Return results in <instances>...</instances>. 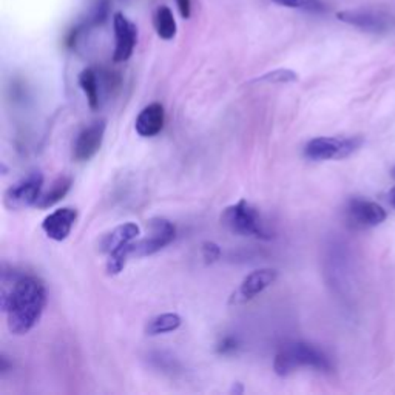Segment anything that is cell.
I'll list each match as a JSON object with an SVG mask.
<instances>
[{"label": "cell", "mask_w": 395, "mask_h": 395, "mask_svg": "<svg viewBox=\"0 0 395 395\" xmlns=\"http://www.w3.org/2000/svg\"><path fill=\"white\" fill-rule=\"evenodd\" d=\"M0 306L12 335H25L41 321L47 306V289L32 275L3 272Z\"/></svg>", "instance_id": "6da1fadb"}, {"label": "cell", "mask_w": 395, "mask_h": 395, "mask_svg": "<svg viewBox=\"0 0 395 395\" xmlns=\"http://www.w3.org/2000/svg\"><path fill=\"white\" fill-rule=\"evenodd\" d=\"M300 367H311L320 372H331L332 361L320 347L306 341H292L282 346L275 355L273 371L280 377H287Z\"/></svg>", "instance_id": "7a4b0ae2"}, {"label": "cell", "mask_w": 395, "mask_h": 395, "mask_svg": "<svg viewBox=\"0 0 395 395\" xmlns=\"http://www.w3.org/2000/svg\"><path fill=\"white\" fill-rule=\"evenodd\" d=\"M221 224L229 232L240 236H253V238L260 240L272 238V235L267 232L258 209L244 200L222 210Z\"/></svg>", "instance_id": "3957f363"}, {"label": "cell", "mask_w": 395, "mask_h": 395, "mask_svg": "<svg viewBox=\"0 0 395 395\" xmlns=\"http://www.w3.org/2000/svg\"><path fill=\"white\" fill-rule=\"evenodd\" d=\"M363 144L360 136H320L309 141L305 147V156L311 161L345 160L355 153Z\"/></svg>", "instance_id": "277c9868"}, {"label": "cell", "mask_w": 395, "mask_h": 395, "mask_svg": "<svg viewBox=\"0 0 395 395\" xmlns=\"http://www.w3.org/2000/svg\"><path fill=\"white\" fill-rule=\"evenodd\" d=\"M346 226L352 230H366L380 226L386 220V210L380 204L363 200V198H351L345 206Z\"/></svg>", "instance_id": "5b68a950"}, {"label": "cell", "mask_w": 395, "mask_h": 395, "mask_svg": "<svg viewBox=\"0 0 395 395\" xmlns=\"http://www.w3.org/2000/svg\"><path fill=\"white\" fill-rule=\"evenodd\" d=\"M148 236L133 242V256L142 258L160 252L164 247L172 244L176 238V227L166 218H153L147 222Z\"/></svg>", "instance_id": "8992f818"}, {"label": "cell", "mask_w": 395, "mask_h": 395, "mask_svg": "<svg viewBox=\"0 0 395 395\" xmlns=\"http://www.w3.org/2000/svg\"><path fill=\"white\" fill-rule=\"evenodd\" d=\"M44 175L41 172H31L6 190L3 195V204L8 210H22L36 206L39 196L42 193Z\"/></svg>", "instance_id": "52a82bcc"}, {"label": "cell", "mask_w": 395, "mask_h": 395, "mask_svg": "<svg viewBox=\"0 0 395 395\" xmlns=\"http://www.w3.org/2000/svg\"><path fill=\"white\" fill-rule=\"evenodd\" d=\"M341 22L357 26L360 30L369 32H386L395 26V21L383 11L372 10H347L337 12Z\"/></svg>", "instance_id": "ba28073f"}, {"label": "cell", "mask_w": 395, "mask_h": 395, "mask_svg": "<svg viewBox=\"0 0 395 395\" xmlns=\"http://www.w3.org/2000/svg\"><path fill=\"white\" fill-rule=\"evenodd\" d=\"M105 128H107V124L101 119L91 122L79 131L73 144V157L77 162H87L97 155V151L102 147Z\"/></svg>", "instance_id": "9c48e42d"}, {"label": "cell", "mask_w": 395, "mask_h": 395, "mask_svg": "<svg viewBox=\"0 0 395 395\" xmlns=\"http://www.w3.org/2000/svg\"><path fill=\"white\" fill-rule=\"evenodd\" d=\"M276 278H278V272L275 269H258V271L250 272L230 296V305H241V302L253 300L256 295L271 287Z\"/></svg>", "instance_id": "30bf717a"}, {"label": "cell", "mask_w": 395, "mask_h": 395, "mask_svg": "<svg viewBox=\"0 0 395 395\" xmlns=\"http://www.w3.org/2000/svg\"><path fill=\"white\" fill-rule=\"evenodd\" d=\"M113 26H115V51L113 61L121 64L127 62L131 57L137 42V28L133 22H130L127 16L122 12H115L113 16Z\"/></svg>", "instance_id": "8fae6325"}, {"label": "cell", "mask_w": 395, "mask_h": 395, "mask_svg": "<svg viewBox=\"0 0 395 395\" xmlns=\"http://www.w3.org/2000/svg\"><path fill=\"white\" fill-rule=\"evenodd\" d=\"M77 210L73 207H62L45 216L42 221V230L52 241H65L70 236L77 221Z\"/></svg>", "instance_id": "7c38bea8"}, {"label": "cell", "mask_w": 395, "mask_h": 395, "mask_svg": "<svg viewBox=\"0 0 395 395\" xmlns=\"http://www.w3.org/2000/svg\"><path fill=\"white\" fill-rule=\"evenodd\" d=\"M166 122V111L161 104L153 102L144 107L136 117L135 130L142 137H153L160 135Z\"/></svg>", "instance_id": "4fadbf2b"}, {"label": "cell", "mask_w": 395, "mask_h": 395, "mask_svg": "<svg viewBox=\"0 0 395 395\" xmlns=\"http://www.w3.org/2000/svg\"><path fill=\"white\" fill-rule=\"evenodd\" d=\"M141 235V229L135 222H125L122 226H117L111 230L107 235H104L101 240V252L102 253H111L113 250L119 249L128 242H133Z\"/></svg>", "instance_id": "5bb4252c"}, {"label": "cell", "mask_w": 395, "mask_h": 395, "mask_svg": "<svg viewBox=\"0 0 395 395\" xmlns=\"http://www.w3.org/2000/svg\"><path fill=\"white\" fill-rule=\"evenodd\" d=\"M71 186H73V177L68 176V175L59 176L57 180L51 184V187L47 190V192L41 193L35 207H37V209L52 207L55 204H57L59 201H62L64 198L68 195Z\"/></svg>", "instance_id": "9a60e30c"}, {"label": "cell", "mask_w": 395, "mask_h": 395, "mask_svg": "<svg viewBox=\"0 0 395 395\" xmlns=\"http://www.w3.org/2000/svg\"><path fill=\"white\" fill-rule=\"evenodd\" d=\"M79 85L84 91L85 97L91 110H97L101 107V81H99L97 73L93 68H85L79 75Z\"/></svg>", "instance_id": "2e32d148"}, {"label": "cell", "mask_w": 395, "mask_h": 395, "mask_svg": "<svg viewBox=\"0 0 395 395\" xmlns=\"http://www.w3.org/2000/svg\"><path fill=\"white\" fill-rule=\"evenodd\" d=\"M182 325V318L177 314H161L156 317L150 318L146 322L144 332L148 337H156V335L175 332L176 329H180Z\"/></svg>", "instance_id": "e0dca14e"}, {"label": "cell", "mask_w": 395, "mask_h": 395, "mask_svg": "<svg viewBox=\"0 0 395 395\" xmlns=\"http://www.w3.org/2000/svg\"><path fill=\"white\" fill-rule=\"evenodd\" d=\"M155 28L157 36H160L162 41H172L176 36V21L172 10L166 5H161L160 8L156 10L155 15Z\"/></svg>", "instance_id": "ac0fdd59"}, {"label": "cell", "mask_w": 395, "mask_h": 395, "mask_svg": "<svg viewBox=\"0 0 395 395\" xmlns=\"http://www.w3.org/2000/svg\"><path fill=\"white\" fill-rule=\"evenodd\" d=\"M133 242H128V244H125L108 253L107 264H105V271H107L108 275L115 276L119 275L124 271V267L127 266L128 258L130 256H133Z\"/></svg>", "instance_id": "d6986e66"}, {"label": "cell", "mask_w": 395, "mask_h": 395, "mask_svg": "<svg viewBox=\"0 0 395 395\" xmlns=\"http://www.w3.org/2000/svg\"><path fill=\"white\" fill-rule=\"evenodd\" d=\"M295 81H298V75L287 68L273 70L271 73H266L256 79V82H267V84H291Z\"/></svg>", "instance_id": "ffe728a7"}, {"label": "cell", "mask_w": 395, "mask_h": 395, "mask_svg": "<svg viewBox=\"0 0 395 395\" xmlns=\"http://www.w3.org/2000/svg\"><path fill=\"white\" fill-rule=\"evenodd\" d=\"M272 2L281 6H287V8H298L314 12L325 11V5L320 0H272Z\"/></svg>", "instance_id": "44dd1931"}, {"label": "cell", "mask_w": 395, "mask_h": 395, "mask_svg": "<svg viewBox=\"0 0 395 395\" xmlns=\"http://www.w3.org/2000/svg\"><path fill=\"white\" fill-rule=\"evenodd\" d=\"M201 253H202L204 261H206L207 264H210V262H215V261L220 260L221 249L218 244H216V242L206 241L201 247Z\"/></svg>", "instance_id": "7402d4cb"}, {"label": "cell", "mask_w": 395, "mask_h": 395, "mask_svg": "<svg viewBox=\"0 0 395 395\" xmlns=\"http://www.w3.org/2000/svg\"><path fill=\"white\" fill-rule=\"evenodd\" d=\"M240 347V341L236 337H232V335H227L220 340V343L216 345V352L220 355H230L238 351Z\"/></svg>", "instance_id": "603a6c76"}, {"label": "cell", "mask_w": 395, "mask_h": 395, "mask_svg": "<svg viewBox=\"0 0 395 395\" xmlns=\"http://www.w3.org/2000/svg\"><path fill=\"white\" fill-rule=\"evenodd\" d=\"M107 10H108L107 0H99V3L95 6V10H93V16H91V22H93V23L102 22L104 19H105V16H107Z\"/></svg>", "instance_id": "cb8c5ba5"}, {"label": "cell", "mask_w": 395, "mask_h": 395, "mask_svg": "<svg viewBox=\"0 0 395 395\" xmlns=\"http://www.w3.org/2000/svg\"><path fill=\"white\" fill-rule=\"evenodd\" d=\"M176 6L182 19H190L192 16V0H176Z\"/></svg>", "instance_id": "d4e9b609"}, {"label": "cell", "mask_w": 395, "mask_h": 395, "mask_svg": "<svg viewBox=\"0 0 395 395\" xmlns=\"http://www.w3.org/2000/svg\"><path fill=\"white\" fill-rule=\"evenodd\" d=\"M11 367L12 366L8 363V358L2 355V357H0V375H5L6 372L11 371Z\"/></svg>", "instance_id": "484cf974"}, {"label": "cell", "mask_w": 395, "mask_h": 395, "mask_svg": "<svg viewBox=\"0 0 395 395\" xmlns=\"http://www.w3.org/2000/svg\"><path fill=\"white\" fill-rule=\"evenodd\" d=\"M391 204L395 207V190L391 193Z\"/></svg>", "instance_id": "4316f807"}, {"label": "cell", "mask_w": 395, "mask_h": 395, "mask_svg": "<svg viewBox=\"0 0 395 395\" xmlns=\"http://www.w3.org/2000/svg\"><path fill=\"white\" fill-rule=\"evenodd\" d=\"M391 176L395 180V167H392V170H391Z\"/></svg>", "instance_id": "83f0119b"}]
</instances>
